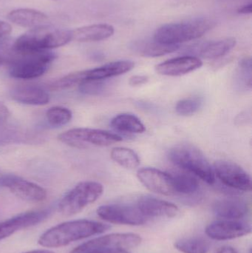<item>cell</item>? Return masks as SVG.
<instances>
[{"instance_id":"cell-1","label":"cell","mask_w":252,"mask_h":253,"mask_svg":"<svg viewBox=\"0 0 252 253\" xmlns=\"http://www.w3.org/2000/svg\"><path fill=\"white\" fill-rule=\"evenodd\" d=\"M110 228L109 224L91 220L66 221L44 232L38 239V243L43 248H62L72 242L102 234Z\"/></svg>"},{"instance_id":"cell-2","label":"cell","mask_w":252,"mask_h":253,"mask_svg":"<svg viewBox=\"0 0 252 253\" xmlns=\"http://www.w3.org/2000/svg\"><path fill=\"white\" fill-rule=\"evenodd\" d=\"M56 59L52 50H18L12 47L7 63L9 75L17 80H34L44 75Z\"/></svg>"},{"instance_id":"cell-3","label":"cell","mask_w":252,"mask_h":253,"mask_svg":"<svg viewBox=\"0 0 252 253\" xmlns=\"http://www.w3.org/2000/svg\"><path fill=\"white\" fill-rule=\"evenodd\" d=\"M216 25L213 19L204 17L166 24L155 31L153 39L163 44L180 45L182 43L201 38Z\"/></svg>"},{"instance_id":"cell-4","label":"cell","mask_w":252,"mask_h":253,"mask_svg":"<svg viewBox=\"0 0 252 253\" xmlns=\"http://www.w3.org/2000/svg\"><path fill=\"white\" fill-rule=\"evenodd\" d=\"M72 40V31L47 25L32 28L15 40L18 50H52Z\"/></svg>"},{"instance_id":"cell-5","label":"cell","mask_w":252,"mask_h":253,"mask_svg":"<svg viewBox=\"0 0 252 253\" xmlns=\"http://www.w3.org/2000/svg\"><path fill=\"white\" fill-rule=\"evenodd\" d=\"M168 159L176 166L196 175L209 184L216 182L213 168L201 150L193 146H176L169 151Z\"/></svg>"},{"instance_id":"cell-6","label":"cell","mask_w":252,"mask_h":253,"mask_svg":"<svg viewBox=\"0 0 252 253\" xmlns=\"http://www.w3.org/2000/svg\"><path fill=\"white\" fill-rule=\"evenodd\" d=\"M135 63L130 60H119L105 64L102 66L78 71L68 74L55 81V86L58 90L69 88L85 82L105 80L114 77L122 75L134 68Z\"/></svg>"},{"instance_id":"cell-7","label":"cell","mask_w":252,"mask_h":253,"mask_svg":"<svg viewBox=\"0 0 252 253\" xmlns=\"http://www.w3.org/2000/svg\"><path fill=\"white\" fill-rule=\"evenodd\" d=\"M136 233H112L92 239L72 250L70 253H130V250L142 243Z\"/></svg>"},{"instance_id":"cell-8","label":"cell","mask_w":252,"mask_h":253,"mask_svg":"<svg viewBox=\"0 0 252 253\" xmlns=\"http://www.w3.org/2000/svg\"><path fill=\"white\" fill-rule=\"evenodd\" d=\"M103 185L97 181H81L70 190L59 204L61 213L68 216L79 213L103 194Z\"/></svg>"},{"instance_id":"cell-9","label":"cell","mask_w":252,"mask_h":253,"mask_svg":"<svg viewBox=\"0 0 252 253\" xmlns=\"http://www.w3.org/2000/svg\"><path fill=\"white\" fill-rule=\"evenodd\" d=\"M61 142L78 149L90 147H107L122 141V138L115 133L87 127H76L68 129L58 135Z\"/></svg>"},{"instance_id":"cell-10","label":"cell","mask_w":252,"mask_h":253,"mask_svg":"<svg viewBox=\"0 0 252 253\" xmlns=\"http://www.w3.org/2000/svg\"><path fill=\"white\" fill-rule=\"evenodd\" d=\"M97 214L107 222L121 225H143L148 221L136 204L102 205L98 208Z\"/></svg>"},{"instance_id":"cell-11","label":"cell","mask_w":252,"mask_h":253,"mask_svg":"<svg viewBox=\"0 0 252 253\" xmlns=\"http://www.w3.org/2000/svg\"><path fill=\"white\" fill-rule=\"evenodd\" d=\"M215 175L226 187L241 191H251L252 178L247 171L232 162L218 160L215 162Z\"/></svg>"},{"instance_id":"cell-12","label":"cell","mask_w":252,"mask_h":253,"mask_svg":"<svg viewBox=\"0 0 252 253\" xmlns=\"http://www.w3.org/2000/svg\"><path fill=\"white\" fill-rule=\"evenodd\" d=\"M0 187L7 189L16 197L27 202H43L47 198V191L41 186L12 174L0 177Z\"/></svg>"},{"instance_id":"cell-13","label":"cell","mask_w":252,"mask_h":253,"mask_svg":"<svg viewBox=\"0 0 252 253\" xmlns=\"http://www.w3.org/2000/svg\"><path fill=\"white\" fill-rule=\"evenodd\" d=\"M48 210L28 211L0 222V241L10 237L19 230L34 227L47 219Z\"/></svg>"},{"instance_id":"cell-14","label":"cell","mask_w":252,"mask_h":253,"mask_svg":"<svg viewBox=\"0 0 252 253\" xmlns=\"http://www.w3.org/2000/svg\"><path fill=\"white\" fill-rule=\"evenodd\" d=\"M206 234L213 240L225 241L238 239L250 234V224L239 220H219L206 227Z\"/></svg>"},{"instance_id":"cell-15","label":"cell","mask_w":252,"mask_h":253,"mask_svg":"<svg viewBox=\"0 0 252 253\" xmlns=\"http://www.w3.org/2000/svg\"><path fill=\"white\" fill-rule=\"evenodd\" d=\"M136 204L147 220L150 218H175L180 212L179 208L174 204L153 196H141Z\"/></svg>"},{"instance_id":"cell-16","label":"cell","mask_w":252,"mask_h":253,"mask_svg":"<svg viewBox=\"0 0 252 253\" xmlns=\"http://www.w3.org/2000/svg\"><path fill=\"white\" fill-rule=\"evenodd\" d=\"M137 176L139 181L148 190L164 196L174 195L170 174L152 168L139 169Z\"/></svg>"},{"instance_id":"cell-17","label":"cell","mask_w":252,"mask_h":253,"mask_svg":"<svg viewBox=\"0 0 252 253\" xmlns=\"http://www.w3.org/2000/svg\"><path fill=\"white\" fill-rule=\"evenodd\" d=\"M202 65V61L196 56H180L158 64L155 71L160 75L180 77L199 69Z\"/></svg>"},{"instance_id":"cell-18","label":"cell","mask_w":252,"mask_h":253,"mask_svg":"<svg viewBox=\"0 0 252 253\" xmlns=\"http://www.w3.org/2000/svg\"><path fill=\"white\" fill-rule=\"evenodd\" d=\"M13 100L21 104L41 106L50 102V94L44 87L36 84H20L10 91Z\"/></svg>"},{"instance_id":"cell-19","label":"cell","mask_w":252,"mask_h":253,"mask_svg":"<svg viewBox=\"0 0 252 253\" xmlns=\"http://www.w3.org/2000/svg\"><path fill=\"white\" fill-rule=\"evenodd\" d=\"M213 211L215 215L223 219L239 220L248 213L249 205L241 198H225L215 202Z\"/></svg>"},{"instance_id":"cell-20","label":"cell","mask_w":252,"mask_h":253,"mask_svg":"<svg viewBox=\"0 0 252 253\" xmlns=\"http://www.w3.org/2000/svg\"><path fill=\"white\" fill-rule=\"evenodd\" d=\"M115 28L109 24H94L72 30V40L79 42L103 41L112 37Z\"/></svg>"},{"instance_id":"cell-21","label":"cell","mask_w":252,"mask_h":253,"mask_svg":"<svg viewBox=\"0 0 252 253\" xmlns=\"http://www.w3.org/2000/svg\"><path fill=\"white\" fill-rule=\"evenodd\" d=\"M7 19L12 23L22 28H35L48 24V16L45 13L30 8H19L11 10Z\"/></svg>"},{"instance_id":"cell-22","label":"cell","mask_w":252,"mask_h":253,"mask_svg":"<svg viewBox=\"0 0 252 253\" xmlns=\"http://www.w3.org/2000/svg\"><path fill=\"white\" fill-rule=\"evenodd\" d=\"M233 37L207 42L196 47L195 51L200 57L205 59H216L227 54L236 45Z\"/></svg>"},{"instance_id":"cell-23","label":"cell","mask_w":252,"mask_h":253,"mask_svg":"<svg viewBox=\"0 0 252 253\" xmlns=\"http://www.w3.org/2000/svg\"><path fill=\"white\" fill-rule=\"evenodd\" d=\"M180 45L163 44L155 40L134 42L131 48L138 54L145 57H158L179 50Z\"/></svg>"},{"instance_id":"cell-24","label":"cell","mask_w":252,"mask_h":253,"mask_svg":"<svg viewBox=\"0 0 252 253\" xmlns=\"http://www.w3.org/2000/svg\"><path fill=\"white\" fill-rule=\"evenodd\" d=\"M174 194L190 196L195 194L199 189V183L190 174L174 172L170 174Z\"/></svg>"},{"instance_id":"cell-25","label":"cell","mask_w":252,"mask_h":253,"mask_svg":"<svg viewBox=\"0 0 252 253\" xmlns=\"http://www.w3.org/2000/svg\"><path fill=\"white\" fill-rule=\"evenodd\" d=\"M111 126L118 131L128 133H142L146 130L140 120L133 114H121L111 120Z\"/></svg>"},{"instance_id":"cell-26","label":"cell","mask_w":252,"mask_h":253,"mask_svg":"<svg viewBox=\"0 0 252 253\" xmlns=\"http://www.w3.org/2000/svg\"><path fill=\"white\" fill-rule=\"evenodd\" d=\"M176 250L183 253H208L211 245L202 237L185 238L175 242Z\"/></svg>"},{"instance_id":"cell-27","label":"cell","mask_w":252,"mask_h":253,"mask_svg":"<svg viewBox=\"0 0 252 253\" xmlns=\"http://www.w3.org/2000/svg\"><path fill=\"white\" fill-rule=\"evenodd\" d=\"M110 156L114 162L126 169H135L140 165L137 153L127 147H115L111 151Z\"/></svg>"},{"instance_id":"cell-28","label":"cell","mask_w":252,"mask_h":253,"mask_svg":"<svg viewBox=\"0 0 252 253\" xmlns=\"http://www.w3.org/2000/svg\"><path fill=\"white\" fill-rule=\"evenodd\" d=\"M12 28L10 24L0 20V67L7 63L13 47L10 34Z\"/></svg>"},{"instance_id":"cell-29","label":"cell","mask_w":252,"mask_h":253,"mask_svg":"<svg viewBox=\"0 0 252 253\" xmlns=\"http://www.w3.org/2000/svg\"><path fill=\"white\" fill-rule=\"evenodd\" d=\"M71 110L65 107H52L46 112L47 123L53 126H62L68 124L72 120Z\"/></svg>"},{"instance_id":"cell-30","label":"cell","mask_w":252,"mask_h":253,"mask_svg":"<svg viewBox=\"0 0 252 253\" xmlns=\"http://www.w3.org/2000/svg\"><path fill=\"white\" fill-rule=\"evenodd\" d=\"M252 73L251 58H244L240 62L237 71V81L238 85L246 89H251Z\"/></svg>"},{"instance_id":"cell-31","label":"cell","mask_w":252,"mask_h":253,"mask_svg":"<svg viewBox=\"0 0 252 253\" xmlns=\"http://www.w3.org/2000/svg\"><path fill=\"white\" fill-rule=\"evenodd\" d=\"M202 102L198 98L182 99L176 106V113L183 117L193 115L201 108Z\"/></svg>"},{"instance_id":"cell-32","label":"cell","mask_w":252,"mask_h":253,"mask_svg":"<svg viewBox=\"0 0 252 253\" xmlns=\"http://www.w3.org/2000/svg\"><path fill=\"white\" fill-rule=\"evenodd\" d=\"M105 84L103 80L88 81L80 84V91L84 94L99 95L105 90Z\"/></svg>"},{"instance_id":"cell-33","label":"cell","mask_w":252,"mask_h":253,"mask_svg":"<svg viewBox=\"0 0 252 253\" xmlns=\"http://www.w3.org/2000/svg\"><path fill=\"white\" fill-rule=\"evenodd\" d=\"M148 81H149V78L146 76L136 75L133 76L130 79L129 84L133 87H138V86L146 84Z\"/></svg>"},{"instance_id":"cell-34","label":"cell","mask_w":252,"mask_h":253,"mask_svg":"<svg viewBox=\"0 0 252 253\" xmlns=\"http://www.w3.org/2000/svg\"><path fill=\"white\" fill-rule=\"evenodd\" d=\"M10 113L5 105L0 102V126H4L10 118Z\"/></svg>"},{"instance_id":"cell-35","label":"cell","mask_w":252,"mask_h":253,"mask_svg":"<svg viewBox=\"0 0 252 253\" xmlns=\"http://www.w3.org/2000/svg\"><path fill=\"white\" fill-rule=\"evenodd\" d=\"M238 13L240 14H251L252 13V4H244L242 7L238 9Z\"/></svg>"},{"instance_id":"cell-36","label":"cell","mask_w":252,"mask_h":253,"mask_svg":"<svg viewBox=\"0 0 252 253\" xmlns=\"http://www.w3.org/2000/svg\"><path fill=\"white\" fill-rule=\"evenodd\" d=\"M216 253H238L235 248L232 247H223V248L219 249Z\"/></svg>"},{"instance_id":"cell-37","label":"cell","mask_w":252,"mask_h":253,"mask_svg":"<svg viewBox=\"0 0 252 253\" xmlns=\"http://www.w3.org/2000/svg\"><path fill=\"white\" fill-rule=\"evenodd\" d=\"M23 253H55L53 251H48V250H35V251H28V252Z\"/></svg>"}]
</instances>
